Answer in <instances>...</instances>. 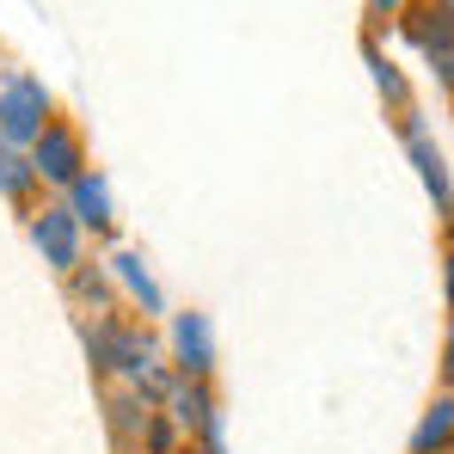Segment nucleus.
I'll list each match as a JSON object with an SVG mask.
<instances>
[{
  "instance_id": "nucleus-1",
  "label": "nucleus",
  "mask_w": 454,
  "mask_h": 454,
  "mask_svg": "<svg viewBox=\"0 0 454 454\" xmlns=\"http://www.w3.org/2000/svg\"><path fill=\"white\" fill-rule=\"evenodd\" d=\"M86 356H92V369L98 375H142L153 369V338L142 325H123V319H98L92 332H86Z\"/></svg>"
},
{
  "instance_id": "nucleus-2",
  "label": "nucleus",
  "mask_w": 454,
  "mask_h": 454,
  "mask_svg": "<svg viewBox=\"0 0 454 454\" xmlns=\"http://www.w3.org/2000/svg\"><path fill=\"white\" fill-rule=\"evenodd\" d=\"M43 129H50V92H43V80L6 74L0 80V142L19 148V142H37Z\"/></svg>"
},
{
  "instance_id": "nucleus-3",
  "label": "nucleus",
  "mask_w": 454,
  "mask_h": 454,
  "mask_svg": "<svg viewBox=\"0 0 454 454\" xmlns=\"http://www.w3.org/2000/svg\"><path fill=\"white\" fill-rule=\"evenodd\" d=\"M31 239H37L43 264H56V270H80V215L68 209V203H56V209H37V222H31Z\"/></svg>"
},
{
  "instance_id": "nucleus-4",
  "label": "nucleus",
  "mask_w": 454,
  "mask_h": 454,
  "mask_svg": "<svg viewBox=\"0 0 454 454\" xmlns=\"http://www.w3.org/2000/svg\"><path fill=\"white\" fill-rule=\"evenodd\" d=\"M172 356H178V375L184 380H209L215 369V332L203 313H178L172 319Z\"/></svg>"
},
{
  "instance_id": "nucleus-5",
  "label": "nucleus",
  "mask_w": 454,
  "mask_h": 454,
  "mask_svg": "<svg viewBox=\"0 0 454 454\" xmlns=\"http://www.w3.org/2000/svg\"><path fill=\"white\" fill-rule=\"evenodd\" d=\"M31 166H37V178H56V184H74L80 172H86V153H80V136L74 129H62V123H50L37 142H31Z\"/></svg>"
},
{
  "instance_id": "nucleus-6",
  "label": "nucleus",
  "mask_w": 454,
  "mask_h": 454,
  "mask_svg": "<svg viewBox=\"0 0 454 454\" xmlns=\"http://www.w3.org/2000/svg\"><path fill=\"white\" fill-rule=\"evenodd\" d=\"M166 418H172L178 430H197V436H203L222 411H215V399H209V387H203V380H184V375H178V380H172V393H166Z\"/></svg>"
},
{
  "instance_id": "nucleus-7",
  "label": "nucleus",
  "mask_w": 454,
  "mask_h": 454,
  "mask_svg": "<svg viewBox=\"0 0 454 454\" xmlns=\"http://www.w3.org/2000/svg\"><path fill=\"white\" fill-rule=\"evenodd\" d=\"M411 166H418V178H424V191H430V203H436V215L449 222V215H454V184H449V160L436 153V142H424V136H411Z\"/></svg>"
},
{
  "instance_id": "nucleus-8",
  "label": "nucleus",
  "mask_w": 454,
  "mask_h": 454,
  "mask_svg": "<svg viewBox=\"0 0 454 454\" xmlns=\"http://www.w3.org/2000/svg\"><path fill=\"white\" fill-rule=\"evenodd\" d=\"M449 449H454V393H442V399H430V411L418 418L411 454H449Z\"/></svg>"
},
{
  "instance_id": "nucleus-9",
  "label": "nucleus",
  "mask_w": 454,
  "mask_h": 454,
  "mask_svg": "<svg viewBox=\"0 0 454 454\" xmlns=\"http://www.w3.org/2000/svg\"><path fill=\"white\" fill-rule=\"evenodd\" d=\"M68 209L80 215V227H111V191H105L98 172H80L68 184Z\"/></svg>"
},
{
  "instance_id": "nucleus-10",
  "label": "nucleus",
  "mask_w": 454,
  "mask_h": 454,
  "mask_svg": "<svg viewBox=\"0 0 454 454\" xmlns=\"http://www.w3.org/2000/svg\"><path fill=\"white\" fill-rule=\"evenodd\" d=\"M405 37H411L418 50L442 56V50H454V19L442 12V6H418V12L405 19Z\"/></svg>"
},
{
  "instance_id": "nucleus-11",
  "label": "nucleus",
  "mask_w": 454,
  "mask_h": 454,
  "mask_svg": "<svg viewBox=\"0 0 454 454\" xmlns=\"http://www.w3.org/2000/svg\"><path fill=\"white\" fill-rule=\"evenodd\" d=\"M111 270H117V283L142 301V313H160V307H166V301H160V283L148 277V264H142L136 252H117V258H111Z\"/></svg>"
},
{
  "instance_id": "nucleus-12",
  "label": "nucleus",
  "mask_w": 454,
  "mask_h": 454,
  "mask_svg": "<svg viewBox=\"0 0 454 454\" xmlns=\"http://www.w3.org/2000/svg\"><path fill=\"white\" fill-rule=\"evenodd\" d=\"M111 430H117V442H129V436H148V399H136V393H117V399H111Z\"/></svg>"
},
{
  "instance_id": "nucleus-13",
  "label": "nucleus",
  "mask_w": 454,
  "mask_h": 454,
  "mask_svg": "<svg viewBox=\"0 0 454 454\" xmlns=\"http://www.w3.org/2000/svg\"><path fill=\"white\" fill-rule=\"evenodd\" d=\"M31 184H37V166H31L19 148H6V142H0V191H6V197H25Z\"/></svg>"
},
{
  "instance_id": "nucleus-14",
  "label": "nucleus",
  "mask_w": 454,
  "mask_h": 454,
  "mask_svg": "<svg viewBox=\"0 0 454 454\" xmlns=\"http://www.w3.org/2000/svg\"><path fill=\"white\" fill-rule=\"evenodd\" d=\"M369 68H375V86L387 92V98H405V80L393 74V62H380V50L369 43Z\"/></svg>"
},
{
  "instance_id": "nucleus-15",
  "label": "nucleus",
  "mask_w": 454,
  "mask_h": 454,
  "mask_svg": "<svg viewBox=\"0 0 454 454\" xmlns=\"http://www.w3.org/2000/svg\"><path fill=\"white\" fill-rule=\"evenodd\" d=\"M74 289H80V301H105V295H111L98 270H86V277H74Z\"/></svg>"
},
{
  "instance_id": "nucleus-16",
  "label": "nucleus",
  "mask_w": 454,
  "mask_h": 454,
  "mask_svg": "<svg viewBox=\"0 0 454 454\" xmlns=\"http://www.w3.org/2000/svg\"><path fill=\"white\" fill-rule=\"evenodd\" d=\"M436 74H442V86L454 92V50H442V56H436Z\"/></svg>"
},
{
  "instance_id": "nucleus-17",
  "label": "nucleus",
  "mask_w": 454,
  "mask_h": 454,
  "mask_svg": "<svg viewBox=\"0 0 454 454\" xmlns=\"http://www.w3.org/2000/svg\"><path fill=\"white\" fill-rule=\"evenodd\" d=\"M442 375H449V387H454V325H449V344H442Z\"/></svg>"
},
{
  "instance_id": "nucleus-18",
  "label": "nucleus",
  "mask_w": 454,
  "mask_h": 454,
  "mask_svg": "<svg viewBox=\"0 0 454 454\" xmlns=\"http://www.w3.org/2000/svg\"><path fill=\"white\" fill-rule=\"evenodd\" d=\"M442 289H449V313H454V246H449V264H442Z\"/></svg>"
},
{
  "instance_id": "nucleus-19",
  "label": "nucleus",
  "mask_w": 454,
  "mask_h": 454,
  "mask_svg": "<svg viewBox=\"0 0 454 454\" xmlns=\"http://www.w3.org/2000/svg\"><path fill=\"white\" fill-rule=\"evenodd\" d=\"M369 12H375V19L380 12H399V0H369Z\"/></svg>"
},
{
  "instance_id": "nucleus-20",
  "label": "nucleus",
  "mask_w": 454,
  "mask_h": 454,
  "mask_svg": "<svg viewBox=\"0 0 454 454\" xmlns=\"http://www.w3.org/2000/svg\"><path fill=\"white\" fill-rule=\"evenodd\" d=\"M442 12H449V19H454V0H442Z\"/></svg>"
},
{
  "instance_id": "nucleus-21",
  "label": "nucleus",
  "mask_w": 454,
  "mask_h": 454,
  "mask_svg": "<svg viewBox=\"0 0 454 454\" xmlns=\"http://www.w3.org/2000/svg\"><path fill=\"white\" fill-rule=\"evenodd\" d=\"M191 454H209V449H191Z\"/></svg>"
},
{
  "instance_id": "nucleus-22",
  "label": "nucleus",
  "mask_w": 454,
  "mask_h": 454,
  "mask_svg": "<svg viewBox=\"0 0 454 454\" xmlns=\"http://www.w3.org/2000/svg\"><path fill=\"white\" fill-rule=\"evenodd\" d=\"M449 454H454V449H449Z\"/></svg>"
}]
</instances>
